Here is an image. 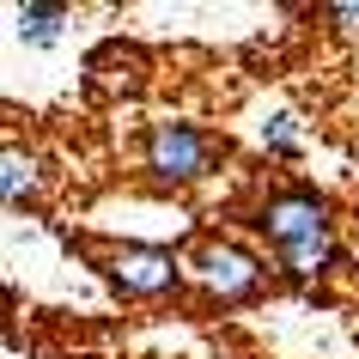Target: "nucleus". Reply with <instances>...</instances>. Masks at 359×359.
<instances>
[{
  "instance_id": "nucleus-1",
  "label": "nucleus",
  "mask_w": 359,
  "mask_h": 359,
  "mask_svg": "<svg viewBox=\"0 0 359 359\" xmlns=\"http://www.w3.org/2000/svg\"><path fill=\"white\" fill-rule=\"evenodd\" d=\"M262 238L274 244L280 268L292 280H317L323 268L335 262V231H329V201L317 189H280L256 213Z\"/></svg>"
},
{
  "instance_id": "nucleus-2",
  "label": "nucleus",
  "mask_w": 359,
  "mask_h": 359,
  "mask_svg": "<svg viewBox=\"0 0 359 359\" xmlns=\"http://www.w3.org/2000/svg\"><path fill=\"white\" fill-rule=\"evenodd\" d=\"M219 158H226V140H213L208 128H189V122H158L147 134V147H140V170H147L152 189L201 183Z\"/></svg>"
},
{
  "instance_id": "nucleus-3",
  "label": "nucleus",
  "mask_w": 359,
  "mask_h": 359,
  "mask_svg": "<svg viewBox=\"0 0 359 359\" xmlns=\"http://www.w3.org/2000/svg\"><path fill=\"white\" fill-rule=\"evenodd\" d=\"M92 250V262L104 268V280L122 292V299H165L183 286V262L158 244H86Z\"/></svg>"
},
{
  "instance_id": "nucleus-4",
  "label": "nucleus",
  "mask_w": 359,
  "mask_h": 359,
  "mask_svg": "<svg viewBox=\"0 0 359 359\" xmlns=\"http://www.w3.org/2000/svg\"><path fill=\"white\" fill-rule=\"evenodd\" d=\"M183 268H189V280H201L219 304L256 299L262 280H268V268L256 262V256H244L238 244H226V238H201V244L189 250V262H183Z\"/></svg>"
},
{
  "instance_id": "nucleus-5",
  "label": "nucleus",
  "mask_w": 359,
  "mask_h": 359,
  "mask_svg": "<svg viewBox=\"0 0 359 359\" xmlns=\"http://www.w3.org/2000/svg\"><path fill=\"white\" fill-rule=\"evenodd\" d=\"M43 189V165L31 158V152L6 147V158H0V195H6V208H25V201H37Z\"/></svg>"
},
{
  "instance_id": "nucleus-6",
  "label": "nucleus",
  "mask_w": 359,
  "mask_h": 359,
  "mask_svg": "<svg viewBox=\"0 0 359 359\" xmlns=\"http://www.w3.org/2000/svg\"><path fill=\"white\" fill-rule=\"evenodd\" d=\"M13 19H19V37H25V43L49 49V43L61 37V19H67V6H37V0H25Z\"/></svg>"
},
{
  "instance_id": "nucleus-7",
  "label": "nucleus",
  "mask_w": 359,
  "mask_h": 359,
  "mask_svg": "<svg viewBox=\"0 0 359 359\" xmlns=\"http://www.w3.org/2000/svg\"><path fill=\"white\" fill-rule=\"evenodd\" d=\"M323 19L335 31H347V37H359V6H323Z\"/></svg>"
},
{
  "instance_id": "nucleus-8",
  "label": "nucleus",
  "mask_w": 359,
  "mask_h": 359,
  "mask_svg": "<svg viewBox=\"0 0 359 359\" xmlns=\"http://www.w3.org/2000/svg\"><path fill=\"white\" fill-rule=\"evenodd\" d=\"M268 147H274V152H292V122H286V116H274V128H268Z\"/></svg>"
}]
</instances>
